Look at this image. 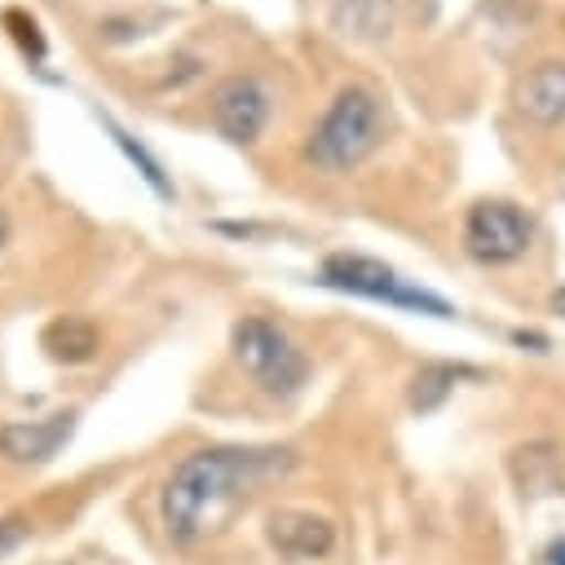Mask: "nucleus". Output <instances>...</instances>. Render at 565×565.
I'll return each instance as SVG.
<instances>
[{"label": "nucleus", "instance_id": "6", "mask_svg": "<svg viewBox=\"0 0 565 565\" xmlns=\"http://www.w3.org/2000/svg\"><path fill=\"white\" fill-rule=\"evenodd\" d=\"M212 119H216V128L230 141H238V146L256 141L260 128H265V119H269V93H265V84L252 79V75L221 79L216 93H212Z\"/></svg>", "mask_w": 565, "mask_h": 565}, {"label": "nucleus", "instance_id": "5", "mask_svg": "<svg viewBox=\"0 0 565 565\" xmlns=\"http://www.w3.org/2000/svg\"><path fill=\"white\" fill-rule=\"evenodd\" d=\"M534 238L530 216L508 199H481L463 216V247L481 265H508L516 260Z\"/></svg>", "mask_w": 565, "mask_h": 565}, {"label": "nucleus", "instance_id": "17", "mask_svg": "<svg viewBox=\"0 0 565 565\" xmlns=\"http://www.w3.org/2000/svg\"><path fill=\"white\" fill-rule=\"evenodd\" d=\"M4 238H9V216L0 212V247H4Z\"/></svg>", "mask_w": 565, "mask_h": 565}, {"label": "nucleus", "instance_id": "16", "mask_svg": "<svg viewBox=\"0 0 565 565\" xmlns=\"http://www.w3.org/2000/svg\"><path fill=\"white\" fill-rule=\"evenodd\" d=\"M552 565H565V543H561V547H552Z\"/></svg>", "mask_w": 565, "mask_h": 565}, {"label": "nucleus", "instance_id": "3", "mask_svg": "<svg viewBox=\"0 0 565 565\" xmlns=\"http://www.w3.org/2000/svg\"><path fill=\"white\" fill-rule=\"evenodd\" d=\"M230 349L238 358V366L256 380V388L274 393V397H291L305 375H309V362L305 353L291 344L287 331H278L274 322L265 318H243L234 322V335H230Z\"/></svg>", "mask_w": 565, "mask_h": 565}, {"label": "nucleus", "instance_id": "7", "mask_svg": "<svg viewBox=\"0 0 565 565\" xmlns=\"http://www.w3.org/2000/svg\"><path fill=\"white\" fill-rule=\"evenodd\" d=\"M75 433V411H57L44 419H26V424H4L0 428V450L18 463H44L62 450V441Z\"/></svg>", "mask_w": 565, "mask_h": 565}, {"label": "nucleus", "instance_id": "9", "mask_svg": "<svg viewBox=\"0 0 565 565\" xmlns=\"http://www.w3.org/2000/svg\"><path fill=\"white\" fill-rule=\"evenodd\" d=\"M512 106L516 115H525L530 124H561L565 119V62H539L530 66L516 88H512Z\"/></svg>", "mask_w": 565, "mask_h": 565}, {"label": "nucleus", "instance_id": "2", "mask_svg": "<svg viewBox=\"0 0 565 565\" xmlns=\"http://www.w3.org/2000/svg\"><path fill=\"white\" fill-rule=\"evenodd\" d=\"M380 128H384V115H380V102L375 93L366 88H344L331 110L322 115V124L313 128L309 137V159L327 172H344L353 163H362L375 146H380Z\"/></svg>", "mask_w": 565, "mask_h": 565}, {"label": "nucleus", "instance_id": "13", "mask_svg": "<svg viewBox=\"0 0 565 565\" xmlns=\"http://www.w3.org/2000/svg\"><path fill=\"white\" fill-rule=\"evenodd\" d=\"M455 366H424L419 375H415V388H411V406L415 411H433L446 393H450V384H455Z\"/></svg>", "mask_w": 565, "mask_h": 565}, {"label": "nucleus", "instance_id": "1", "mask_svg": "<svg viewBox=\"0 0 565 565\" xmlns=\"http://www.w3.org/2000/svg\"><path fill=\"white\" fill-rule=\"evenodd\" d=\"M291 468V450H256V446H212L194 450L177 463V472L163 486L159 516L168 539L194 543L212 525H221L256 486Z\"/></svg>", "mask_w": 565, "mask_h": 565}, {"label": "nucleus", "instance_id": "8", "mask_svg": "<svg viewBox=\"0 0 565 565\" xmlns=\"http://www.w3.org/2000/svg\"><path fill=\"white\" fill-rule=\"evenodd\" d=\"M269 543L282 552V556H296V561H318L335 547V530L327 516H313V512H300V508H282L269 516L265 525Z\"/></svg>", "mask_w": 565, "mask_h": 565}, {"label": "nucleus", "instance_id": "12", "mask_svg": "<svg viewBox=\"0 0 565 565\" xmlns=\"http://www.w3.org/2000/svg\"><path fill=\"white\" fill-rule=\"evenodd\" d=\"M102 128H106V132H110V141L124 150V159H128V163L141 172V181H146V185H150L159 199H172V181L163 177V163H159V159H154V154H150V150L137 141V137H128V132H124V128H119L110 115H102Z\"/></svg>", "mask_w": 565, "mask_h": 565}, {"label": "nucleus", "instance_id": "10", "mask_svg": "<svg viewBox=\"0 0 565 565\" xmlns=\"http://www.w3.org/2000/svg\"><path fill=\"white\" fill-rule=\"evenodd\" d=\"M331 26L344 40H384L393 26V0H331Z\"/></svg>", "mask_w": 565, "mask_h": 565}, {"label": "nucleus", "instance_id": "4", "mask_svg": "<svg viewBox=\"0 0 565 565\" xmlns=\"http://www.w3.org/2000/svg\"><path fill=\"white\" fill-rule=\"evenodd\" d=\"M318 278L335 291H353V296H366V300H388V305H402V309H419V313H433V318H450L455 309L424 291V287H411L397 269H388L384 260H371V256H353V252H335L322 260Z\"/></svg>", "mask_w": 565, "mask_h": 565}, {"label": "nucleus", "instance_id": "15", "mask_svg": "<svg viewBox=\"0 0 565 565\" xmlns=\"http://www.w3.org/2000/svg\"><path fill=\"white\" fill-rule=\"evenodd\" d=\"M547 309H552V313H561V318H565V287H556V291H552V296H547Z\"/></svg>", "mask_w": 565, "mask_h": 565}, {"label": "nucleus", "instance_id": "11", "mask_svg": "<svg viewBox=\"0 0 565 565\" xmlns=\"http://www.w3.org/2000/svg\"><path fill=\"white\" fill-rule=\"evenodd\" d=\"M44 353L53 362H88L97 353V331L84 318H57L44 327Z\"/></svg>", "mask_w": 565, "mask_h": 565}, {"label": "nucleus", "instance_id": "14", "mask_svg": "<svg viewBox=\"0 0 565 565\" xmlns=\"http://www.w3.org/2000/svg\"><path fill=\"white\" fill-rule=\"evenodd\" d=\"M0 22L9 26V35L18 40V49H22L26 57H35V62L44 57V35H40V22H35V18H26L22 9H4Z\"/></svg>", "mask_w": 565, "mask_h": 565}]
</instances>
